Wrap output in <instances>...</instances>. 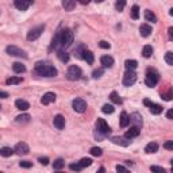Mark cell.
<instances>
[{
	"instance_id": "cb8c5ba5",
	"label": "cell",
	"mask_w": 173,
	"mask_h": 173,
	"mask_svg": "<svg viewBox=\"0 0 173 173\" xmlns=\"http://www.w3.org/2000/svg\"><path fill=\"white\" fill-rule=\"evenodd\" d=\"M12 70L15 73H23V72H26V66L20 62H14L12 64Z\"/></svg>"
},
{
	"instance_id": "836d02e7",
	"label": "cell",
	"mask_w": 173,
	"mask_h": 173,
	"mask_svg": "<svg viewBox=\"0 0 173 173\" xmlns=\"http://www.w3.org/2000/svg\"><path fill=\"white\" fill-rule=\"evenodd\" d=\"M131 18L134 20H137L140 18V7L138 6H133L131 7Z\"/></svg>"
},
{
	"instance_id": "8992f818",
	"label": "cell",
	"mask_w": 173,
	"mask_h": 173,
	"mask_svg": "<svg viewBox=\"0 0 173 173\" xmlns=\"http://www.w3.org/2000/svg\"><path fill=\"white\" fill-rule=\"evenodd\" d=\"M43 30H45V26H43V25L34 27V29H31L29 33H27V39H29V41H35V39H38L39 37L42 35Z\"/></svg>"
},
{
	"instance_id": "f907efd6",
	"label": "cell",
	"mask_w": 173,
	"mask_h": 173,
	"mask_svg": "<svg viewBox=\"0 0 173 173\" xmlns=\"http://www.w3.org/2000/svg\"><path fill=\"white\" fill-rule=\"evenodd\" d=\"M168 34H169V38L173 41V27H169L168 29Z\"/></svg>"
},
{
	"instance_id": "52a82bcc",
	"label": "cell",
	"mask_w": 173,
	"mask_h": 173,
	"mask_svg": "<svg viewBox=\"0 0 173 173\" xmlns=\"http://www.w3.org/2000/svg\"><path fill=\"white\" fill-rule=\"evenodd\" d=\"M7 53L14 57H20V58H27V54L25 50H22L18 46H7Z\"/></svg>"
},
{
	"instance_id": "4dcf8cb0",
	"label": "cell",
	"mask_w": 173,
	"mask_h": 173,
	"mask_svg": "<svg viewBox=\"0 0 173 173\" xmlns=\"http://www.w3.org/2000/svg\"><path fill=\"white\" fill-rule=\"evenodd\" d=\"M124 66H126V69H135V68L138 66V62L135 60H126V62H124Z\"/></svg>"
},
{
	"instance_id": "74e56055",
	"label": "cell",
	"mask_w": 173,
	"mask_h": 173,
	"mask_svg": "<svg viewBox=\"0 0 173 173\" xmlns=\"http://www.w3.org/2000/svg\"><path fill=\"white\" fill-rule=\"evenodd\" d=\"M124 6H126V0H116V3H115V8L118 11H123Z\"/></svg>"
},
{
	"instance_id": "7402d4cb",
	"label": "cell",
	"mask_w": 173,
	"mask_h": 173,
	"mask_svg": "<svg viewBox=\"0 0 173 173\" xmlns=\"http://www.w3.org/2000/svg\"><path fill=\"white\" fill-rule=\"evenodd\" d=\"M130 124V116L127 115V112H122L120 114V127H127Z\"/></svg>"
},
{
	"instance_id": "6da1fadb",
	"label": "cell",
	"mask_w": 173,
	"mask_h": 173,
	"mask_svg": "<svg viewBox=\"0 0 173 173\" xmlns=\"http://www.w3.org/2000/svg\"><path fill=\"white\" fill-rule=\"evenodd\" d=\"M34 69H35L37 74L43 76V77H54L58 74V70L50 62H47V61H39V62H37Z\"/></svg>"
},
{
	"instance_id": "d6a6232c",
	"label": "cell",
	"mask_w": 173,
	"mask_h": 173,
	"mask_svg": "<svg viewBox=\"0 0 173 173\" xmlns=\"http://www.w3.org/2000/svg\"><path fill=\"white\" fill-rule=\"evenodd\" d=\"M64 165H65V162H64L62 158H57V160L54 161V164H53V168L56 169V171H60V169L64 168Z\"/></svg>"
},
{
	"instance_id": "e0dca14e",
	"label": "cell",
	"mask_w": 173,
	"mask_h": 173,
	"mask_svg": "<svg viewBox=\"0 0 173 173\" xmlns=\"http://www.w3.org/2000/svg\"><path fill=\"white\" fill-rule=\"evenodd\" d=\"M100 62H101V65H103V66L111 68V66L114 65V58L111 56H103L100 58Z\"/></svg>"
},
{
	"instance_id": "7a4b0ae2",
	"label": "cell",
	"mask_w": 173,
	"mask_h": 173,
	"mask_svg": "<svg viewBox=\"0 0 173 173\" xmlns=\"http://www.w3.org/2000/svg\"><path fill=\"white\" fill-rule=\"evenodd\" d=\"M73 33L70 29H65L61 31V47L62 49H66V47H69L70 45L73 43Z\"/></svg>"
},
{
	"instance_id": "d4e9b609",
	"label": "cell",
	"mask_w": 173,
	"mask_h": 173,
	"mask_svg": "<svg viewBox=\"0 0 173 173\" xmlns=\"http://www.w3.org/2000/svg\"><path fill=\"white\" fill-rule=\"evenodd\" d=\"M149 110H150V112L153 115H160L162 112V107L158 106V104H154V103H151L149 106Z\"/></svg>"
},
{
	"instance_id": "7c38bea8",
	"label": "cell",
	"mask_w": 173,
	"mask_h": 173,
	"mask_svg": "<svg viewBox=\"0 0 173 173\" xmlns=\"http://www.w3.org/2000/svg\"><path fill=\"white\" fill-rule=\"evenodd\" d=\"M53 124H54V127H57L58 130H62V128L65 127V118H64L62 115H56L53 119Z\"/></svg>"
},
{
	"instance_id": "9a60e30c",
	"label": "cell",
	"mask_w": 173,
	"mask_h": 173,
	"mask_svg": "<svg viewBox=\"0 0 173 173\" xmlns=\"http://www.w3.org/2000/svg\"><path fill=\"white\" fill-rule=\"evenodd\" d=\"M138 135H140V127L133 126V127H130V130L126 131L124 137L128 138V140H131V138H135V137H138Z\"/></svg>"
},
{
	"instance_id": "f35d334b",
	"label": "cell",
	"mask_w": 173,
	"mask_h": 173,
	"mask_svg": "<svg viewBox=\"0 0 173 173\" xmlns=\"http://www.w3.org/2000/svg\"><path fill=\"white\" fill-rule=\"evenodd\" d=\"M89 153L92 154V155H95V157H100V155L103 154V150H101L100 147H92Z\"/></svg>"
},
{
	"instance_id": "ac0fdd59",
	"label": "cell",
	"mask_w": 173,
	"mask_h": 173,
	"mask_svg": "<svg viewBox=\"0 0 173 173\" xmlns=\"http://www.w3.org/2000/svg\"><path fill=\"white\" fill-rule=\"evenodd\" d=\"M15 106H16V108L18 110H20V111H26V110H29L30 108V104L27 103L26 100H22V99H18L15 101Z\"/></svg>"
},
{
	"instance_id": "8d00e7d4",
	"label": "cell",
	"mask_w": 173,
	"mask_h": 173,
	"mask_svg": "<svg viewBox=\"0 0 173 173\" xmlns=\"http://www.w3.org/2000/svg\"><path fill=\"white\" fill-rule=\"evenodd\" d=\"M161 96H162V99L167 100V101L172 100L173 99V88H171V89H169L167 93H161Z\"/></svg>"
},
{
	"instance_id": "5bb4252c",
	"label": "cell",
	"mask_w": 173,
	"mask_h": 173,
	"mask_svg": "<svg viewBox=\"0 0 173 173\" xmlns=\"http://www.w3.org/2000/svg\"><path fill=\"white\" fill-rule=\"evenodd\" d=\"M130 123H133L134 126L141 127L142 126V116L138 112H134L130 115Z\"/></svg>"
},
{
	"instance_id": "681fc988",
	"label": "cell",
	"mask_w": 173,
	"mask_h": 173,
	"mask_svg": "<svg viewBox=\"0 0 173 173\" xmlns=\"http://www.w3.org/2000/svg\"><path fill=\"white\" fill-rule=\"evenodd\" d=\"M115 169H116L118 172H127V168H124L123 165H116V168Z\"/></svg>"
},
{
	"instance_id": "11a10c76",
	"label": "cell",
	"mask_w": 173,
	"mask_h": 173,
	"mask_svg": "<svg viewBox=\"0 0 173 173\" xmlns=\"http://www.w3.org/2000/svg\"><path fill=\"white\" fill-rule=\"evenodd\" d=\"M169 15H171V16H173V7L171 8V11H169Z\"/></svg>"
},
{
	"instance_id": "2e32d148",
	"label": "cell",
	"mask_w": 173,
	"mask_h": 173,
	"mask_svg": "<svg viewBox=\"0 0 173 173\" xmlns=\"http://www.w3.org/2000/svg\"><path fill=\"white\" fill-rule=\"evenodd\" d=\"M128 138L126 137H112L111 138V141L114 142L115 145H120V146H128V144H130V141H127Z\"/></svg>"
},
{
	"instance_id": "9f6ffc18",
	"label": "cell",
	"mask_w": 173,
	"mask_h": 173,
	"mask_svg": "<svg viewBox=\"0 0 173 173\" xmlns=\"http://www.w3.org/2000/svg\"><path fill=\"white\" fill-rule=\"evenodd\" d=\"M96 3H101V2H104V0H95Z\"/></svg>"
},
{
	"instance_id": "d590c367",
	"label": "cell",
	"mask_w": 173,
	"mask_h": 173,
	"mask_svg": "<svg viewBox=\"0 0 173 173\" xmlns=\"http://www.w3.org/2000/svg\"><path fill=\"white\" fill-rule=\"evenodd\" d=\"M101 111H103L104 114H112L115 111V108L112 104H104V106L101 107Z\"/></svg>"
},
{
	"instance_id": "7bdbcfd3",
	"label": "cell",
	"mask_w": 173,
	"mask_h": 173,
	"mask_svg": "<svg viewBox=\"0 0 173 173\" xmlns=\"http://www.w3.org/2000/svg\"><path fill=\"white\" fill-rule=\"evenodd\" d=\"M19 167L20 168H25V169H29V168L33 167V164H31V162H29V161H20L19 162Z\"/></svg>"
},
{
	"instance_id": "816d5d0a",
	"label": "cell",
	"mask_w": 173,
	"mask_h": 173,
	"mask_svg": "<svg viewBox=\"0 0 173 173\" xmlns=\"http://www.w3.org/2000/svg\"><path fill=\"white\" fill-rule=\"evenodd\" d=\"M167 118L168 119H173V110H169L167 112Z\"/></svg>"
},
{
	"instance_id": "bcb514c9",
	"label": "cell",
	"mask_w": 173,
	"mask_h": 173,
	"mask_svg": "<svg viewBox=\"0 0 173 173\" xmlns=\"http://www.w3.org/2000/svg\"><path fill=\"white\" fill-rule=\"evenodd\" d=\"M164 147L167 149V150H173V141H167L164 144Z\"/></svg>"
},
{
	"instance_id": "277c9868",
	"label": "cell",
	"mask_w": 173,
	"mask_h": 173,
	"mask_svg": "<svg viewBox=\"0 0 173 173\" xmlns=\"http://www.w3.org/2000/svg\"><path fill=\"white\" fill-rule=\"evenodd\" d=\"M158 80H160V74L155 72V70H153V69H151V70L149 69L147 73H146V79H145L146 85L150 87V88H153V87H155V84L158 83Z\"/></svg>"
},
{
	"instance_id": "60d3db41",
	"label": "cell",
	"mask_w": 173,
	"mask_h": 173,
	"mask_svg": "<svg viewBox=\"0 0 173 173\" xmlns=\"http://www.w3.org/2000/svg\"><path fill=\"white\" fill-rule=\"evenodd\" d=\"M165 62L169 65H173V52H168L165 54Z\"/></svg>"
},
{
	"instance_id": "3957f363",
	"label": "cell",
	"mask_w": 173,
	"mask_h": 173,
	"mask_svg": "<svg viewBox=\"0 0 173 173\" xmlns=\"http://www.w3.org/2000/svg\"><path fill=\"white\" fill-rule=\"evenodd\" d=\"M81 76H83V72H81V69L77 65H70L68 68V72H66V79L70 80V81H76L81 79Z\"/></svg>"
},
{
	"instance_id": "484cf974",
	"label": "cell",
	"mask_w": 173,
	"mask_h": 173,
	"mask_svg": "<svg viewBox=\"0 0 173 173\" xmlns=\"http://www.w3.org/2000/svg\"><path fill=\"white\" fill-rule=\"evenodd\" d=\"M15 153V149H11V147H2L0 149V154L3 155V157H11V155Z\"/></svg>"
},
{
	"instance_id": "4fadbf2b",
	"label": "cell",
	"mask_w": 173,
	"mask_h": 173,
	"mask_svg": "<svg viewBox=\"0 0 173 173\" xmlns=\"http://www.w3.org/2000/svg\"><path fill=\"white\" fill-rule=\"evenodd\" d=\"M54 100H56V95H54L53 92H46L42 96V99H41V103H42L43 106H47V104L53 103Z\"/></svg>"
},
{
	"instance_id": "f1b7e54d",
	"label": "cell",
	"mask_w": 173,
	"mask_h": 173,
	"mask_svg": "<svg viewBox=\"0 0 173 173\" xmlns=\"http://www.w3.org/2000/svg\"><path fill=\"white\" fill-rule=\"evenodd\" d=\"M151 54H153V47H151L150 45L144 46V50H142V56H144L145 58H149V57H151Z\"/></svg>"
},
{
	"instance_id": "ab89813d",
	"label": "cell",
	"mask_w": 173,
	"mask_h": 173,
	"mask_svg": "<svg viewBox=\"0 0 173 173\" xmlns=\"http://www.w3.org/2000/svg\"><path fill=\"white\" fill-rule=\"evenodd\" d=\"M80 165L83 168L91 167V165H92V160H91V158H81V160H80Z\"/></svg>"
},
{
	"instance_id": "ee69618b",
	"label": "cell",
	"mask_w": 173,
	"mask_h": 173,
	"mask_svg": "<svg viewBox=\"0 0 173 173\" xmlns=\"http://www.w3.org/2000/svg\"><path fill=\"white\" fill-rule=\"evenodd\" d=\"M72 171H76V172H79V171H81L83 169V167L80 165V162H77V164H70V167H69Z\"/></svg>"
},
{
	"instance_id": "f5cc1de1",
	"label": "cell",
	"mask_w": 173,
	"mask_h": 173,
	"mask_svg": "<svg viewBox=\"0 0 173 173\" xmlns=\"http://www.w3.org/2000/svg\"><path fill=\"white\" fill-rule=\"evenodd\" d=\"M77 2H80L81 4H88V3H89L91 0H77Z\"/></svg>"
},
{
	"instance_id": "f546056e",
	"label": "cell",
	"mask_w": 173,
	"mask_h": 173,
	"mask_svg": "<svg viewBox=\"0 0 173 173\" xmlns=\"http://www.w3.org/2000/svg\"><path fill=\"white\" fill-rule=\"evenodd\" d=\"M29 120H30V115L29 114H22V115H19V116L15 118L16 123H27Z\"/></svg>"
},
{
	"instance_id": "e575fe53",
	"label": "cell",
	"mask_w": 173,
	"mask_h": 173,
	"mask_svg": "<svg viewBox=\"0 0 173 173\" xmlns=\"http://www.w3.org/2000/svg\"><path fill=\"white\" fill-rule=\"evenodd\" d=\"M22 77H10V79L6 80V84H8V85H11V84H20L22 83Z\"/></svg>"
},
{
	"instance_id": "f6af8a7d",
	"label": "cell",
	"mask_w": 173,
	"mask_h": 173,
	"mask_svg": "<svg viewBox=\"0 0 173 173\" xmlns=\"http://www.w3.org/2000/svg\"><path fill=\"white\" fill-rule=\"evenodd\" d=\"M151 172H157V173H165V169L161 168V167H155V165H153V167L150 168Z\"/></svg>"
},
{
	"instance_id": "b9f144b4",
	"label": "cell",
	"mask_w": 173,
	"mask_h": 173,
	"mask_svg": "<svg viewBox=\"0 0 173 173\" xmlns=\"http://www.w3.org/2000/svg\"><path fill=\"white\" fill-rule=\"evenodd\" d=\"M103 73H104V69H103V68L95 69V70H93V73H92V77H93V79H99V77H100Z\"/></svg>"
},
{
	"instance_id": "5b68a950",
	"label": "cell",
	"mask_w": 173,
	"mask_h": 173,
	"mask_svg": "<svg viewBox=\"0 0 173 173\" xmlns=\"http://www.w3.org/2000/svg\"><path fill=\"white\" fill-rule=\"evenodd\" d=\"M137 81V73L133 69H127L123 76V85L124 87H131Z\"/></svg>"
},
{
	"instance_id": "ba28073f",
	"label": "cell",
	"mask_w": 173,
	"mask_h": 173,
	"mask_svg": "<svg viewBox=\"0 0 173 173\" xmlns=\"http://www.w3.org/2000/svg\"><path fill=\"white\" fill-rule=\"evenodd\" d=\"M72 106H73V110L76 111V112H80V114H83L84 111L87 110L85 100L81 99V97H76V99L72 101Z\"/></svg>"
},
{
	"instance_id": "83f0119b",
	"label": "cell",
	"mask_w": 173,
	"mask_h": 173,
	"mask_svg": "<svg viewBox=\"0 0 173 173\" xmlns=\"http://www.w3.org/2000/svg\"><path fill=\"white\" fill-rule=\"evenodd\" d=\"M57 57H58V60L62 61V62H68V61H69V54L66 52H64V50H58V52H57Z\"/></svg>"
},
{
	"instance_id": "30bf717a",
	"label": "cell",
	"mask_w": 173,
	"mask_h": 173,
	"mask_svg": "<svg viewBox=\"0 0 173 173\" xmlns=\"http://www.w3.org/2000/svg\"><path fill=\"white\" fill-rule=\"evenodd\" d=\"M33 3H34V0H14V6H15L19 11H26Z\"/></svg>"
},
{
	"instance_id": "7dc6e473",
	"label": "cell",
	"mask_w": 173,
	"mask_h": 173,
	"mask_svg": "<svg viewBox=\"0 0 173 173\" xmlns=\"http://www.w3.org/2000/svg\"><path fill=\"white\" fill-rule=\"evenodd\" d=\"M99 46L101 47V49H110V43H108V42H106V41H100V42H99Z\"/></svg>"
},
{
	"instance_id": "ffe728a7",
	"label": "cell",
	"mask_w": 173,
	"mask_h": 173,
	"mask_svg": "<svg viewBox=\"0 0 173 173\" xmlns=\"http://www.w3.org/2000/svg\"><path fill=\"white\" fill-rule=\"evenodd\" d=\"M83 60H85L89 65H92L93 64V61H95V56H93V53L92 52H89V50H84V53H83Z\"/></svg>"
},
{
	"instance_id": "44dd1931",
	"label": "cell",
	"mask_w": 173,
	"mask_h": 173,
	"mask_svg": "<svg viewBox=\"0 0 173 173\" xmlns=\"http://www.w3.org/2000/svg\"><path fill=\"white\" fill-rule=\"evenodd\" d=\"M76 2L77 0H62V7L66 11H72L74 7H76Z\"/></svg>"
},
{
	"instance_id": "6f0895ef",
	"label": "cell",
	"mask_w": 173,
	"mask_h": 173,
	"mask_svg": "<svg viewBox=\"0 0 173 173\" xmlns=\"http://www.w3.org/2000/svg\"><path fill=\"white\" fill-rule=\"evenodd\" d=\"M171 164H172V172H173V160L171 161Z\"/></svg>"
},
{
	"instance_id": "c3c4849f",
	"label": "cell",
	"mask_w": 173,
	"mask_h": 173,
	"mask_svg": "<svg viewBox=\"0 0 173 173\" xmlns=\"http://www.w3.org/2000/svg\"><path fill=\"white\" fill-rule=\"evenodd\" d=\"M38 161H39L42 165H47V164H49V158H47V157H41Z\"/></svg>"
},
{
	"instance_id": "db71d44e",
	"label": "cell",
	"mask_w": 173,
	"mask_h": 173,
	"mask_svg": "<svg viewBox=\"0 0 173 173\" xmlns=\"http://www.w3.org/2000/svg\"><path fill=\"white\" fill-rule=\"evenodd\" d=\"M0 96H2L3 99H6V97L8 96V95H7V92H3V91H2V92H0Z\"/></svg>"
},
{
	"instance_id": "603a6c76",
	"label": "cell",
	"mask_w": 173,
	"mask_h": 173,
	"mask_svg": "<svg viewBox=\"0 0 173 173\" xmlns=\"http://www.w3.org/2000/svg\"><path fill=\"white\" fill-rule=\"evenodd\" d=\"M158 150V144L157 142H150V144H147L146 145V147H145V151L146 153H155V151Z\"/></svg>"
},
{
	"instance_id": "9c48e42d",
	"label": "cell",
	"mask_w": 173,
	"mask_h": 173,
	"mask_svg": "<svg viewBox=\"0 0 173 173\" xmlns=\"http://www.w3.org/2000/svg\"><path fill=\"white\" fill-rule=\"evenodd\" d=\"M96 130L100 131V133H103L104 135H107V134H110L111 128H110V126L107 124L106 120L101 119V118H99V119L96 120Z\"/></svg>"
},
{
	"instance_id": "1f68e13d",
	"label": "cell",
	"mask_w": 173,
	"mask_h": 173,
	"mask_svg": "<svg viewBox=\"0 0 173 173\" xmlns=\"http://www.w3.org/2000/svg\"><path fill=\"white\" fill-rule=\"evenodd\" d=\"M110 99H111V101L112 103H115V104H122V99H120V96L118 95L116 92H111V95H110Z\"/></svg>"
},
{
	"instance_id": "d6986e66",
	"label": "cell",
	"mask_w": 173,
	"mask_h": 173,
	"mask_svg": "<svg viewBox=\"0 0 173 173\" xmlns=\"http://www.w3.org/2000/svg\"><path fill=\"white\" fill-rule=\"evenodd\" d=\"M140 33H141V35L142 37H149L151 33H153V30H151V27L149 26V25H141V27H140Z\"/></svg>"
},
{
	"instance_id": "8fae6325",
	"label": "cell",
	"mask_w": 173,
	"mask_h": 173,
	"mask_svg": "<svg viewBox=\"0 0 173 173\" xmlns=\"http://www.w3.org/2000/svg\"><path fill=\"white\" fill-rule=\"evenodd\" d=\"M29 151H30V147H29V145L27 144H25V142H19V144H16V146H15V153L16 154L26 155V154H29Z\"/></svg>"
},
{
	"instance_id": "4316f807",
	"label": "cell",
	"mask_w": 173,
	"mask_h": 173,
	"mask_svg": "<svg viewBox=\"0 0 173 173\" xmlns=\"http://www.w3.org/2000/svg\"><path fill=\"white\" fill-rule=\"evenodd\" d=\"M145 19H146L147 22H151V23L157 22V16H155L150 10H146V11H145Z\"/></svg>"
}]
</instances>
